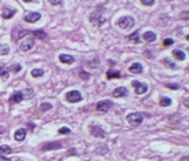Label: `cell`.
<instances>
[{
  "mask_svg": "<svg viewBox=\"0 0 189 161\" xmlns=\"http://www.w3.org/2000/svg\"><path fill=\"white\" fill-rule=\"evenodd\" d=\"M134 24H135V21L131 17H121L117 21V26L120 29H131L134 26Z\"/></svg>",
  "mask_w": 189,
  "mask_h": 161,
  "instance_id": "6da1fadb",
  "label": "cell"
},
{
  "mask_svg": "<svg viewBox=\"0 0 189 161\" xmlns=\"http://www.w3.org/2000/svg\"><path fill=\"white\" fill-rule=\"evenodd\" d=\"M90 22H91L92 25H95V26H102V25L105 24V18H104V15L101 14L100 11H95V12H92L91 15H90Z\"/></svg>",
  "mask_w": 189,
  "mask_h": 161,
  "instance_id": "7a4b0ae2",
  "label": "cell"
},
{
  "mask_svg": "<svg viewBox=\"0 0 189 161\" xmlns=\"http://www.w3.org/2000/svg\"><path fill=\"white\" fill-rule=\"evenodd\" d=\"M142 120H144V116L141 113H130L127 116V121L133 125V127H138V125L142 124Z\"/></svg>",
  "mask_w": 189,
  "mask_h": 161,
  "instance_id": "3957f363",
  "label": "cell"
},
{
  "mask_svg": "<svg viewBox=\"0 0 189 161\" xmlns=\"http://www.w3.org/2000/svg\"><path fill=\"white\" fill-rule=\"evenodd\" d=\"M65 98H66V101H68V102H70V104H76V102H80V101H82L83 96H82V94H80L79 91L73 90V91L66 92Z\"/></svg>",
  "mask_w": 189,
  "mask_h": 161,
  "instance_id": "277c9868",
  "label": "cell"
},
{
  "mask_svg": "<svg viewBox=\"0 0 189 161\" xmlns=\"http://www.w3.org/2000/svg\"><path fill=\"white\" fill-rule=\"evenodd\" d=\"M88 128H90V134H91L92 136H95V138H105V131L102 130L100 125L91 124Z\"/></svg>",
  "mask_w": 189,
  "mask_h": 161,
  "instance_id": "5b68a950",
  "label": "cell"
},
{
  "mask_svg": "<svg viewBox=\"0 0 189 161\" xmlns=\"http://www.w3.org/2000/svg\"><path fill=\"white\" fill-rule=\"evenodd\" d=\"M133 87H134V90H135L137 95H142L148 91V85L144 84V83H141V81H137V80L133 81Z\"/></svg>",
  "mask_w": 189,
  "mask_h": 161,
  "instance_id": "8992f818",
  "label": "cell"
},
{
  "mask_svg": "<svg viewBox=\"0 0 189 161\" xmlns=\"http://www.w3.org/2000/svg\"><path fill=\"white\" fill-rule=\"evenodd\" d=\"M112 106H113V102L105 99V101H100V102H98L95 108H97L98 112H108V110H111Z\"/></svg>",
  "mask_w": 189,
  "mask_h": 161,
  "instance_id": "52a82bcc",
  "label": "cell"
},
{
  "mask_svg": "<svg viewBox=\"0 0 189 161\" xmlns=\"http://www.w3.org/2000/svg\"><path fill=\"white\" fill-rule=\"evenodd\" d=\"M35 44V39L33 37H28V39H24V41L20 44V48L21 51H29Z\"/></svg>",
  "mask_w": 189,
  "mask_h": 161,
  "instance_id": "ba28073f",
  "label": "cell"
},
{
  "mask_svg": "<svg viewBox=\"0 0 189 161\" xmlns=\"http://www.w3.org/2000/svg\"><path fill=\"white\" fill-rule=\"evenodd\" d=\"M62 147V143L61 142H49V143H44L41 145V150L43 152H47V150H57Z\"/></svg>",
  "mask_w": 189,
  "mask_h": 161,
  "instance_id": "9c48e42d",
  "label": "cell"
},
{
  "mask_svg": "<svg viewBox=\"0 0 189 161\" xmlns=\"http://www.w3.org/2000/svg\"><path fill=\"white\" fill-rule=\"evenodd\" d=\"M40 18H41V15L39 12H31V14L25 15V21L29 22V24H35V22H37Z\"/></svg>",
  "mask_w": 189,
  "mask_h": 161,
  "instance_id": "30bf717a",
  "label": "cell"
},
{
  "mask_svg": "<svg viewBox=\"0 0 189 161\" xmlns=\"http://www.w3.org/2000/svg\"><path fill=\"white\" fill-rule=\"evenodd\" d=\"M126 95H129V91H127V88H124V87H117L113 91V96H116V98H123V96H126Z\"/></svg>",
  "mask_w": 189,
  "mask_h": 161,
  "instance_id": "8fae6325",
  "label": "cell"
},
{
  "mask_svg": "<svg viewBox=\"0 0 189 161\" xmlns=\"http://www.w3.org/2000/svg\"><path fill=\"white\" fill-rule=\"evenodd\" d=\"M24 99V92H14L10 96V104H20Z\"/></svg>",
  "mask_w": 189,
  "mask_h": 161,
  "instance_id": "7c38bea8",
  "label": "cell"
},
{
  "mask_svg": "<svg viewBox=\"0 0 189 161\" xmlns=\"http://www.w3.org/2000/svg\"><path fill=\"white\" fill-rule=\"evenodd\" d=\"M25 136H26V131H25L24 128L17 130V131H15V134H14V139L18 140V142H22V140L25 139Z\"/></svg>",
  "mask_w": 189,
  "mask_h": 161,
  "instance_id": "4fadbf2b",
  "label": "cell"
},
{
  "mask_svg": "<svg viewBox=\"0 0 189 161\" xmlns=\"http://www.w3.org/2000/svg\"><path fill=\"white\" fill-rule=\"evenodd\" d=\"M59 61L62 63H68V65H69V63L75 62V58H73L72 55H68V54H61V55H59Z\"/></svg>",
  "mask_w": 189,
  "mask_h": 161,
  "instance_id": "5bb4252c",
  "label": "cell"
},
{
  "mask_svg": "<svg viewBox=\"0 0 189 161\" xmlns=\"http://www.w3.org/2000/svg\"><path fill=\"white\" fill-rule=\"evenodd\" d=\"M144 40L145 41H148V43H152V41H155L156 40V34L153 33V32H145L144 33Z\"/></svg>",
  "mask_w": 189,
  "mask_h": 161,
  "instance_id": "9a60e30c",
  "label": "cell"
},
{
  "mask_svg": "<svg viewBox=\"0 0 189 161\" xmlns=\"http://www.w3.org/2000/svg\"><path fill=\"white\" fill-rule=\"evenodd\" d=\"M15 14V10H12V8H4L3 10V18L4 19H8V18H11L12 15Z\"/></svg>",
  "mask_w": 189,
  "mask_h": 161,
  "instance_id": "2e32d148",
  "label": "cell"
},
{
  "mask_svg": "<svg viewBox=\"0 0 189 161\" xmlns=\"http://www.w3.org/2000/svg\"><path fill=\"white\" fill-rule=\"evenodd\" d=\"M172 55L177 58L178 61H184L185 58H187L185 53H184V51H181V50H174V51H172Z\"/></svg>",
  "mask_w": 189,
  "mask_h": 161,
  "instance_id": "e0dca14e",
  "label": "cell"
},
{
  "mask_svg": "<svg viewBox=\"0 0 189 161\" xmlns=\"http://www.w3.org/2000/svg\"><path fill=\"white\" fill-rule=\"evenodd\" d=\"M130 72L131 73H141L142 72V65L141 63H133L130 66Z\"/></svg>",
  "mask_w": 189,
  "mask_h": 161,
  "instance_id": "ac0fdd59",
  "label": "cell"
},
{
  "mask_svg": "<svg viewBox=\"0 0 189 161\" xmlns=\"http://www.w3.org/2000/svg\"><path fill=\"white\" fill-rule=\"evenodd\" d=\"M129 40L131 41V43H139L141 41V39H139V32L137 30V32H134L133 34H130V37H129Z\"/></svg>",
  "mask_w": 189,
  "mask_h": 161,
  "instance_id": "d6986e66",
  "label": "cell"
},
{
  "mask_svg": "<svg viewBox=\"0 0 189 161\" xmlns=\"http://www.w3.org/2000/svg\"><path fill=\"white\" fill-rule=\"evenodd\" d=\"M11 153V147L7 146V145H2L0 146V156H3V154H10Z\"/></svg>",
  "mask_w": 189,
  "mask_h": 161,
  "instance_id": "ffe728a7",
  "label": "cell"
},
{
  "mask_svg": "<svg viewBox=\"0 0 189 161\" xmlns=\"http://www.w3.org/2000/svg\"><path fill=\"white\" fill-rule=\"evenodd\" d=\"M121 75L120 72H116V70H109V72L106 73V77L108 79H119Z\"/></svg>",
  "mask_w": 189,
  "mask_h": 161,
  "instance_id": "44dd1931",
  "label": "cell"
},
{
  "mask_svg": "<svg viewBox=\"0 0 189 161\" xmlns=\"http://www.w3.org/2000/svg\"><path fill=\"white\" fill-rule=\"evenodd\" d=\"M171 105V99L167 98V96H162L160 98V106H163V108H166V106H170Z\"/></svg>",
  "mask_w": 189,
  "mask_h": 161,
  "instance_id": "7402d4cb",
  "label": "cell"
},
{
  "mask_svg": "<svg viewBox=\"0 0 189 161\" xmlns=\"http://www.w3.org/2000/svg\"><path fill=\"white\" fill-rule=\"evenodd\" d=\"M32 34H33L35 37H37V39H46L47 37V34L44 33L43 30H35V32H32Z\"/></svg>",
  "mask_w": 189,
  "mask_h": 161,
  "instance_id": "603a6c76",
  "label": "cell"
},
{
  "mask_svg": "<svg viewBox=\"0 0 189 161\" xmlns=\"http://www.w3.org/2000/svg\"><path fill=\"white\" fill-rule=\"evenodd\" d=\"M0 77H3V79L8 77V69L6 66H0Z\"/></svg>",
  "mask_w": 189,
  "mask_h": 161,
  "instance_id": "cb8c5ba5",
  "label": "cell"
},
{
  "mask_svg": "<svg viewBox=\"0 0 189 161\" xmlns=\"http://www.w3.org/2000/svg\"><path fill=\"white\" fill-rule=\"evenodd\" d=\"M43 73L44 72L41 69H33L31 72V75H32V77H41V76H43Z\"/></svg>",
  "mask_w": 189,
  "mask_h": 161,
  "instance_id": "d4e9b609",
  "label": "cell"
},
{
  "mask_svg": "<svg viewBox=\"0 0 189 161\" xmlns=\"http://www.w3.org/2000/svg\"><path fill=\"white\" fill-rule=\"evenodd\" d=\"M163 63H164L167 67H172V69H175V63H172L168 58H164V59H163Z\"/></svg>",
  "mask_w": 189,
  "mask_h": 161,
  "instance_id": "484cf974",
  "label": "cell"
},
{
  "mask_svg": "<svg viewBox=\"0 0 189 161\" xmlns=\"http://www.w3.org/2000/svg\"><path fill=\"white\" fill-rule=\"evenodd\" d=\"M8 53H10V47L4 44V46L0 47V54H2V55H6V54H8Z\"/></svg>",
  "mask_w": 189,
  "mask_h": 161,
  "instance_id": "4316f807",
  "label": "cell"
},
{
  "mask_svg": "<svg viewBox=\"0 0 189 161\" xmlns=\"http://www.w3.org/2000/svg\"><path fill=\"white\" fill-rule=\"evenodd\" d=\"M144 6H153L155 4V0H139Z\"/></svg>",
  "mask_w": 189,
  "mask_h": 161,
  "instance_id": "83f0119b",
  "label": "cell"
},
{
  "mask_svg": "<svg viewBox=\"0 0 189 161\" xmlns=\"http://www.w3.org/2000/svg\"><path fill=\"white\" fill-rule=\"evenodd\" d=\"M21 69H22V67H21V65H18V63H15V65H12L10 67V70H12V72H20Z\"/></svg>",
  "mask_w": 189,
  "mask_h": 161,
  "instance_id": "f1b7e54d",
  "label": "cell"
},
{
  "mask_svg": "<svg viewBox=\"0 0 189 161\" xmlns=\"http://www.w3.org/2000/svg\"><path fill=\"white\" fill-rule=\"evenodd\" d=\"M163 44H164V46L166 47H167V46H171V44H174V40H172V39H166V40L164 41H163Z\"/></svg>",
  "mask_w": 189,
  "mask_h": 161,
  "instance_id": "f546056e",
  "label": "cell"
},
{
  "mask_svg": "<svg viewBox=\"0 0 189 161\" xmlns=\"http://www.w3.org/2000/svg\"><path fill=\"white\" fill-rule=\"evenodd\" d=\"M40 109H41V110H50V109H51V104H41Z\"/></svg>",
  "mask_w": 189,
  "mask_h": 161,
  "instance_id": "4dcf8cb0",
  "label": "cell"
},
{
  "mask_svg": "<svg viewBox=\"0 0 189 161\" xmlns=\"http://www.w3.org/2000/svg\"><path fill=\"white\" fill-rule=\"evenodd\" d=\"M59 134H69L70 132V130L68 127H62V128H59V131H58Z\"/></svg>",
  "mask_w": 189,
  "mask_h": 161,
  "instance_id": "1f68e13d",
  "label": "cell"
},
{
  "mask_svg": "<svg viewBox=\"0 0 189 161\" xmlns=\"http://www.w3.org/2000/svg\"><path fill=\"white\" fill-rule=\"evenodd\" d=\"M80 77H82L83 80H88L90 79V75L87 72H80Z\"/></svg>",
  "mask_w": 189,
  "mask_h": 161,
  "instance_id": "d6a6232c",
  "label": "cell"
},
{
  "mask_svg": "<svg viewBox=\"0 0 189 161\" xmlns=\"http://www.w3.org/2000/svg\"><path fill=\"white\" fill-rule=\"evenodd\" d=\"M25 95L24 98H32V95H33V91H32V90H26V91H25Z\"/></svg>",
  "mask_w": 189,
  "mask_h": 161,
  "instance_id": "836d02e7",
  "label": "cell"
},
{
  "mask_svg": "<svg viewBox=\"0 0 189 161\" xmlns=\"http://www.w3.org/2000/svg\"><path fill=\"white\" fill-rule=\"evenodd\" d=\"M49 2L53 6H58V4H61V2H62V0H49Z\"/></svg>",
  "mask_w": 189,
  "mask_h": 161,
  "instance_id": "e575fe53",
  "label": "cell"
},
{
  "mask_svg": "<svg viewBox=\"0 0 189 161\" xmlns=\"http://www.w3.org/2000/svg\"><path fill=\"white\" fill-rule=\"evenodd\" d=\"M181 18H182V19H189V11H188V12H182V14H181Z\"/></svg>",
  "mask_w": 189,
  "mask_h": 161,
  "instance_id": "d590c367",
  "label": "cell"
},
{
  "mask_svg": "<svg viewBox=\"0 0 189 161\" xmlns=\"http://www.w3.org/2000/svg\"><path fill=\"white\" fill-rule=\"evenodd\" d=\"M166 87H167V88H174V90H177V88H178V85H177V84H167Z\"/></svg>",
  "mask_w": 189,
  "mask_h": 161,
  "instance_id": "8d00e7d4",
  "label": "cell"
},
{
  "mask_svg": "<svg viewBox=\"0 0 189 161\" xmlns=\"http://www.w3.org/2000/svg\"><path fill=\"white\" fill-rule=\"evenodd\" d=\"M184 105H185V106H187V108L189 109V98H187V99H185V102H184Z\"/></svg>",
  "mask_w": 189,
  "mask_h": 161,
  "instance_id": "74e56055",
  "label": "cell"
},
{
  "mask_svg": "<svg viewBox=\"0 0 189 161\" xmlns=\"http://www.w3.org/2000/svg\"><path fill=\"white\" fill-rule=\"evenodd\" d=\"M181 161H189V156H185V157H182Z\"/></svg>",
  "mask_w": 189,
  "mask_h": 161,
  "instance_id": "f35d334b",
  "label": "cell"
},
{
  "mask_svg": "<svg viewBox=\"0 0 189 161\" xmlns=\"http://www.w3.org/2000/svg\"><path fill=\"white\" fill-rule=\"evenodd\" d=\"M6 132V128L4 127H0V134H4Z\"/></svg>",
  "mask_w": 189,
  "mask_h": 161,
  "instance_id": "ab89813d",
  "label": "cell"
},
{
  "mask_svg": "<svg viewBox=\"0 0 189 161\" xmlns=\"http://www.w3.org/2000/svg\"><path fill=\"white\" fill-rule=\"evenodd\" d=\"M0 161H10V160L6 159V157H2V156H0Z\"/></svg>",
  "mask_w": 189,
  "mask_h": 161,
  "instance_id": "60d3db41",
  "label": "cell"
},
{
  "mask_svg": "<svg viewBox=\"0 0 189 161\" xmlns=\"http://www.w3.org/2000/svg\"><path fill=\"white\" fill-rule=\"evenodd\" d=\"M24 2H32V0H24Z\"/></svg>",
  "mask_w": 189,
  "mask_h": 161,
  "instance_id": "b9f144b4",
  "label": "cell"
},
{
  "mask_svg": "<svg viewBox=\"0 0 189 161\" xmlns=\"http://www.w3.org/2000/svg\"><path fill=\"white\" fill-rule=\"evenodd\" d=\"M187 40H189V34H188V36H187Z\"/></svg>",
  "mask_w": 189,
  "mask_h": 161,
  "instance_id": "7bdbcfd3",
  "label": "cell"
}]
</instances>
